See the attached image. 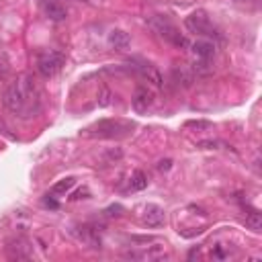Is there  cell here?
I'll use <instances>...</instances> for the list:
<instances>
[{
  "label": "cell",
  "instance_id": "obj_1",
  "mask_svg": "<svg viewBox=\"0 0 262 262\" xmlns=\"http://www.w3.org/2000/svg\"><path fill=\"white\" fill-rule=\"evenodd\" d=\"M3 105L7 111L19 117H35L41 109V93L33 76L23 74L13 80L3 95Z\"/></svg>",
  "mask_w": 262,
  "mask_h": 262
},
{
  "label": "cell",
  "instance_id": "obj_2",
  "mask_svg": "<svg viewBox=\"0 0 262 262\" xmlns=\"http://www.w3.org/2000/svg\"><path fill=\"white\" fill-rule=\"evenodd\" d=\"M148 27L156 33V37H160L162 41H166V43H170V45H174V47H179V49H187L191 43H189V39L177 29V25H172L166 17H162V15H154V17H150L148 21Z\"/></svg>",
  "mask_w": 262,
  "mask_h": 262
},
{
  "label": "cell",
  "instance_id": "obj_3",
  "mask_svg": "<svg viewBox=\"0 0 262 262\" xmlns=\"http://www.w3.org/2000/svg\"><path fill=\"white\" fill-rule=\"evenodd\" d=\"M185 27L191 31V33H195V35H199V37H207V39H217V41H221V33L211 25V21H209V17H207V13L205 11H195V13H191L187 19H185Z\"/></svg>",
  "mask_w": 262,
  "mask_h": 262
},
{
  "label": "cell",
  "instance_id": "obj_4",
  "mask_svg": "<svg viewBox=\"0 0 262 262\" xmlns=\"http://www.w3.org/2000/svg\"><path fill=\"white\" fill-rule=\"evenodd\" d=\"M127 131H131V123H125V121H119V119H105V121H99L95 125V133L93 135L113 139V137L125 135Z\"/></svg>",
  "mask_w": 262,
  "mask_h": 262
},
{
  "label": "cell",
  "instance_id": "obj_5",
  "mask_svg": "<svg viewBox=\"0 0 262 262\" xmlns=\"http://www.w3.org/2000/svg\"><path fill=\"white\" fill-rule=\"evenodd\" d=\"M64 62H66V57H64V53H60V51L41 53V55L37 57V70H39V74H41L43 78H51V76H55V74L62 70Z\"/></svg>",
  "mask_w": 262,
  "mask_h": 262
},
{
  "label": "cell",
  "instance_id": "obj_6",
  "mask_svg": "<svg viewBox=\"0 0 262 262\" xmlns=\"http://www.w3.org/2000/svg\"><path fill=\"white\" fill-rule=\"evenodd\" d=\"M129 260H143V262H154V260H162L166 258V248L162 244H154V246H143L141 250H129L123 254Z\"/></svg>",
  "mask_w": 262,
  "mask_h": 262
},
{
  "label": "cell",
  "instance_id": "obj_7",
  "mask_svg": "<svg viewBox=\"0 0 262 262\" xmlns=\"http://www.w3.org/2000/svg\"><path fill=\"white\" fill-rule=\"evenodd\" d=\"M152 105H154V93L148 89V86H137L135 95H133V99H131L133 111H135L137 115H143V113H148V111L152 109Z\"/></svg>",
  "mask_w": 262,
  "mask_h": 262
},
{
  "label": "cell",
  "instance_id": "obj_8",
  "mask_svg": "<svg viewBox=\"0 0 262 262\" xmlns=\"http://www.w3.org/2000/svg\"><path fill=\"white\" fill-rule=\"evenodd\" d=\"M133 70H135L145 82H150L152 86H156V89H162V86H164V78H162V74L156 70V66H152V64H148V62H135Z\"/></svg>",
  "mask_w": 262,
  "mask_h": 262
},
{
  "label": "cell",
  "instance_id": "obj_9",
  "mask_svg": "<svg viewBox=\"0 0 262 262\" xmlns=\"http://www.w3.org/2000/svg\"><path fill=\"white\" fill-rule=\"evenodd\" d=\"M7 252L11 258L17 260H25V258H33V246L29 244L27 238H17L7 246Z\"/></svg>",
  "mask_w": 262,
  "mask_h": 262
},
{
  "label": "cell",
  "instance_id": "obj_10",
  "mask_svg": "<svg viewBox=\"0 0 262 262\" xmlns=\"http://www.w3.org/2000/svg\"><path fill=\"white\" fill-rule=\"evenodd\" d=\"M172 74V82L179 86V89H191V86L195 84V74L189 66H174L170 70Z\"/></svg>",
  "mask_w": 262,
  "mask_h": 262
},
{
  "label": "cell",
  "instance_id": "obj_11",
  "mask_svg": "<svg viewBox=\"0 0 262 262\" xmlns=\"http://www.w3.org/2000/svg\"><path fill=\"white\" fill-rule=\"evenodd\" d=\"M141 221H143L148 227H160V225H164V221H166V213H164V209L158 207V205H148V207L143 209Z\"/></svg>",
  "mask_w": 262,
  "mask_h": 262
},
{
  "label": "cell",
  "instance_id": "obj_12",
  "mask_svg": "<svg viewBox=\"0 0 262 262\" xmlns=\"http://www.w3.org/2000/svg\"><path fill=\"white\" fill-rule=\"evenodd\" d=\"M189 47H191V51H193L199 60H211V57L215 55V49H217L215 41H211V39H197V41L191 43Z\"/></svg>",
  "mask_w": 262,
  "mask_h": 262
},
{
  "label": "cell",
  "instance_id": "obj_13",
  "mask_svg": "<svg viewBox=\"0 0 262 262\" xmlns=\"http://www.w3.org/2000/svg\"><path fill=\"white\" fill-rule=\"evenodd\" d=\"M43 15L49 21H66L68 11L60 3H55V0H43Z\"/></svg>",
  "mask_w": 262,
  "mask_h": 262
},
{
  "label": "cell",
  "instance_id": "obj_14",
  "mask_svg": "<svg viewBox=\"0 0 262 262\" xmlns=\"http://www.w3.org/2000/svg\"><path fill=\"white\" fill-rule=\"evenodd\" d=\"M109 43H111V47H115V49H119V51H125V49L131 45V37H129L125 31L115 29V31L109 33Z\"/></svg>",
  "mask_w": 262,
  "mask_h": 262
},
{
  "label": "cell",
  "instance_id": "obj_15",
  "mask_svg": "<svg viewBox=\"0 0 262 262\" xmlns=\"http://www.w3.org/2000/svg\"><path fill=\"white\" fill-rule=\"evenodd\" d=\"M148 183H150L148 174H145V172H141V170H135V172L131 174V179H129L127 189H129V191H133V193H137V191H143V189L148 187Z\"/></svg>",
  "mask_w": 262,
  "mask_h": 262
},
{
  "label": "cell",
  "instance_id": "obj_16",
  "mask_svg": "<svg viewBox=\"0 0 262 262\" xmlns=\"http://www.w3.org/2000/svg\"><path fill=\"white\" fill-rule=\"evenodd\" d=\"M189 68L193 70L195 78H199V76H211V74H213V66L209 64V60H199V57H197V62L191 64Z\"/></svg>",
  "mask_w": 262,
  "mask_h": 262
},
{
  "label": "cell",
  "instance_id": "obj_17",
  "mask_svg": "<svg viewBox=\"0 0 262 262\" xmlns=\"http://www.w3.org/2000/svg\"><path fill=\"white\" fill-rule=\"evenodd\" d=\"M74 185H76V179H72V177H68V179H64V181H57V183L51 187V195H66Z\"/></svg>",
  "mask_w": 262,
  "mask_h": 262
},
{
  "label": "cell",
  "instance_id": "obj_18",
  "mask_svg": "<svg viewBox=\"0 0 262 262\" xmlns=\"http://www.w3.org/2000/svg\"><path fill=\"white\" fill-rule=\"evenodd\" d=\"M246 227L252 229V231H260L262 229V215L258 211L246 213Z\"/></svg>",
  "mask_w": 262,
  "mask_h": 262
},
{
  "label": "cell",
  "instance_id": "obj_19",
  "mask_svg": "<svg viewBox=\"0 0 262 262\" xmlns=\"http://www.w3.org/2000/svg\"><path fill=\"white\" fill-rule=\"evenodd\" d=\"M97 103H99V107H109L111 105V91L109 89H101L99 97H97Z\"/></svg>",
  "mask_w": 262,
  "mask_h": 262
},
{
  "label": "cell",
  "instance_id": "obj_20",
  "mask_svg": "<svg viewBox=\"0 0 262 262\" xmlns=\"http://www.w3.org/2000/svg\"><path fill=\"white\" fill-rule=\"evenodd\" d=\"M189 129H211V121H187L185 123Z\"/></svg>",
  "mask_w": 262,
  "mask_h": 262
},
{
  "label": "cell",
  "instance_id": "obj_21",
  "mask_svg": "<svg viewBox=\"0 0 262 262\" xmlns=\"http://www.w3.org/2000/svg\"><path fill=\"white\" fill-rule=\"evenodd\" d=\"M121 211H123V207H121V205H115V207H109V209H107V215H109V217H119Z\"/></svg>",
  "mask_w": 262,
  "mask_h": 262
},
{
  "label": "cell",
  "instance_id": "obj_22",
  "mask_svg": "<svg viewBox=\"0 0 262 262\" xmlns=\"http://www.w3.org/2000/svg\"><path fill=\"white\" fill-rule=\"evenodd\" d=\"M172 168V160H160L158 162V170L160 172H166V170H170Z\"/></svg>",
  "mask_w": 262,
  "mask_h": 262
},
{
  "label": "cell",
  "instance_id": "obj_23",
  "mask_svg": "<svg viewBox=\"0 0 262 262\" xmlns=\"http://www.w3.org/2000/svg\"><path fill=\"white\" fill-rule=\"evenodd\" d=\"M43 205H45V207H49V209H57V207H60V205H57V201H53L49 195L43 199Z\"/></svg>",
  "mask_w": 262,
  "mask_h": 262
},
{
  "label": "cell",
  "instance_id": "obj_24",
  "mask_svg": "<svg viewBox=\"0 0 262 262\" xmlns=\"http://www.w3.org/2000/svg\"><path fill=\"white\" fill-rule=\"evenodd\" d=\"M213 145H217V141H211V139H207V141H199V148H213Z\"/></svg>",
  "mask_w": 262,
  "mask_h": 262
},
{
  "label": "cell",
  "instance_id": "obj_25",
  "mask_svg": "<svg viewBox=\"0 0 262 262\" xmlns=\"http://www.w3.org/2000/svg\"><path fill=\"white\" fill-rule=\"evenodd\" d=\"M234 3H248V0H234Z\"/></svg>",
  "mask_w": 262,
  "mask_h": 262
}]
</instances>
